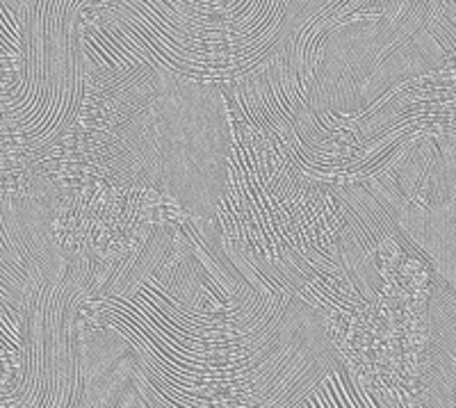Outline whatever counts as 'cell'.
I'll list each match as a JSON object with an SVG mask.
<instances>
[{
  "mask_svg": "<svg viewBox=\"0 0 456 408\" xmlns=\"http://www.w3.org/2000/svg\"><path fill=\"white\" fill-rule=\"evenodd\" d=\"M297 408H420L415 404L390 402L365 383L356 381L347 370L333 365Z\"/></svg>",
  "mask_w": 456,
  "mask_h": 408,
  "instance_id": "3",
  "label": "cell"
},
{
  "mask_svg": "<svg viewBox=\"0 0 456 408\" xmlns=\"http://www.w3.org/2000/svg\"><path fill=\"white\" fill-rule=\"evenodd\" d=\"M452 347H454V365H456V342H454V345H452Z\"/></svg>",
  "mask_w": 456,
  "mask_h": 408,
  "instance_id": "5",
  "label": "cell"
},
{
  "mask_svg": "<svg viewBox=\"0 0 456 408\" xmlns=\"http://www.w3.org/2000/svg\"><path fill=\"white\" fill-rule=\"evenodd\" d=\"M83 408H144L137 358L126 354L110 363L105 379H101L99 370H89Z\"/></svg>",
  "mask_w": 456,
  "mask_h": 408,
  "instance_id": "4",
  "label": "cell"
},
{
  "mask_svg": "<svg viewBox=\"0 0 456 408\" xmlns=\"http://www.w3.org/2000/svg\"><path fill=\"white\" fill-rule=\"evenodd\" d=\"M165 171L176 197L197 212L213 210L222 194L224 124L217 110L192 114L190 103L162 112Z\"/></svg>",
  "mask_w": 456,
  "mask_h": 408,
  "instance_id": "1",
  "label": "cell"
},
{
  "mask_svg": "<svg viewBox=\"0 0 456 408\" xmlns=\"http://www.w3.org/2000/svg\"><path fill=\"white\" fill-rule=\"evenodd\" d=\"M399 224L418 240L434 265L456 288V217L447 210L406 212Z\"/></svg>",
  "mask_w": 456,
  "mask_h": 408,
  "instance_id": "2",
  "label": "cell"
}]
</instances>
